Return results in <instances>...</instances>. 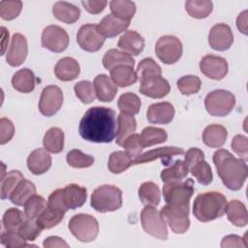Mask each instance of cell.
I'll return each mask as SVG.
<instances>
[{
    "label": "cell",
    "mask_w": 248,
    "mask_h": 248,
    "mask_svg": "<svg viewBox=\"0 0 248 248\" xmlns=\"http://www.w3.org/2000/svg\"><path fill=\"white\" fill-rule=\"evenodd\" d=\"M117 119L113 109L106 107H93L87 109L78 126L80 137L91 142H111L116 136Z\"/></svg>",
    "instance_id": "6da1fadb"
},
{
    "label": "cell",
    "mask_w": 248,
    "mask_h": 248,
    "mask_svg": "<svg viewBox=\"0 0 248 248\" xmlns=\"http://www.w3.org/2000/svg\"><path fill=\"white\" fill-rule=\"evenodd\" d=\"M217 173L223 184L230 190H240L247 178V165L235 158L227 149H218L212 157Z\"/></svg>",
    "instance_id": "7a4b0ae2"
},
{
    "label": "cell",
    "mask_w": 248,
    "mask_h": 248,
    "mask_svg": "<svg viewBox=\"0 0 248 248\" xmlns=\"http://www.w3.org/2000/svg\"><path fill=\"white\" fill-rule=\"evenodd\" d=\"M227 199L220 192H205L196 197L193 203V214L201 222H210L224 215Z\"/></svg>",
    "instance_id": "3957f363"
},
{
    "label": "cell",
    "mask_w": 248,
    "mask_h": 248,
    "mask_svg": "<svg viewBox=\"0 0 248 248\" xmlns=\"http://www.w3.org/2000/svg\"><path fill=\"white\" fill-rule=\"evenodd\" d=\"M90 205L102 213L115 211L122 206V191L113 185L99 186L91 195Z\"/></svg>",
    "instance_id": "277c9868"
},
{
    "label": "cell",
    "mask_w": 248,
    "mask_h": 248,
    "mask_svg": "<svg viewBox=\"0 0 248 248\" xmlns=\"http://www.w3.org/2000/svg\"><path fill=\"white\" fill-rule=\"evenodd\" d=\"M194 181L191 178L165 184L163 196L167 204L178 208L190 209V200L194 194Z\"/></svg>",
    "instance_id": "5b68a950"
},
{
    "label": "cell",
    "mask_w": 248,
    "mask_h": 248,
    "mask_svg": "<svg viewBox=\"0 0 248 248\" xmlns=\"http://www.w3.org/2000/svg\"><path fill=\"white\" fill-rule=\"evenodd\" d=\"M72 234L81 242L94 241L99 232L98 221L89 214L79 213L74 215L68 224Z\"/></svg>",
    "instance_id": "8992f818"
},
{
    "label": "cell",
    "mask_w": 248,
    "mask_h": 248,
    "mask_svg": "<svg viewBox=\"0 0 248 248\" xmlns=\"http://www.w3.org/2000/svg\"><path fill=\"white\" fill-rule=\"evenodd\" d=\"M235 105L234 95L224 89H217L209 92L204 99L206 111L212 116L223 117L228 115Z\"/></svg>",
    "instance_id": "52a82bcc"
},
{
    "label": "cell",
    "mask_w": 248,
    "mask_h": 248,
    "mask_svg": "<svg viewBox=\"0 0 248 248\" xmlns=\"http://www.w3.org/2000/svg\"><path fill=\"white\" fill-rule=\"evenodd\" d=\"M140 223L142 229L148 234L162 240H166L168 238L166 220L155 206H145L141 210Z\"/></svg>",
    "instance_id": "ba28073f"
},
{
    "label": "cell",
    "mask_w": 248,
    "mask_h": 248,
    "mask_svg": "<svg viewBox=\"0 0 248 248\" xmlns=\"http://www.w3.org/2000/svg\"><path fill=\"white\" fill-rule=\"evenodd\" d=\"M157 57L167 65L177 62L183 52V47L180 40L174 36L166 35L161 37L155 46Z\"/></svg>",
    "instance_id": "9c48e42d"
},
{
    "label": "cell",
    "mask_w": 248,
    "mask_h": 248,
    "mask_svg": "<svg viewBox=\"0 0 248 248\" xmlns=\"http://www.w3.org/2000/svg\"><path fill=\"white\" fill-rule=\"evenodd\" d=\"M42 46L52 51L62 52L69 46L68 33L58 25H48L42 32Z\"/></svg>",
    "instance_id": "30bf717a"
},
{
    "label": "cell",
    "mask_w": 248,
    "mask_h": 248,
    "mask_svg": "<svg viewBox=\"0 0 248 248\" xmlns=\"http://www.w3.org/2000/svg\"><path fill=\"white\" fill-rule=\"evenodd\" d=\"M62 104L63 92L58 86L50 84L43 89L39 101V110L43 115L47 117L54 115Z\"/></svg>",
    "instance_id": "8fae6325"
},
{
    "label": "cell",
    "mask_w": 248,
    "mask_h": 248,
    "mask_svg": "<svg viewBox=\"0 0 248 248\" xmlns=\"http://www.w3.org/2000/svg\"><path fill=\"white\" fill-rule=\"evenodd\" d=\"M105 40V37L98 30V26L92 23L82 25L77 34L78 46L89 52L98 51L103 46Z\"/></svg>",
    "instance_id": "7c38bea8"
},
{
    "label": "cell",
    "mask_w": 248,
    "mask_h": 248,
    "mask_svg": "<svg viewBox=\"0 0 248 248\" xmlns=\"http://www.w3.org/2000/svg\"><path fill=\"white\" fill-rule=\"evenodd\" d=\"M161 214L175 233H184L190 227L189 210L166 204L161 209Z\"/></svg>",
    "instance_id": "4fadbf2b"
},
{
    "label": "cell",
    "mask_w": 248,
    "mask_h": 248,
    "mask_svg": "<svg viewBox=\"0 0 248 248\" xmlns=\"http://www.w3.org/2000/svg\"><path fill=\"white\" fill-rule=\"evenodd\" d=\"M200 69L207 78L214 80H220L228 74L229 66L225 58L207 54L200 61Z\"/></svg>",
    "instance_id": "5bb4252c"
},
{
    "label": "cell",
    "mask_w": 248,
    "mask_h": 248,
    "mask_svg": "<svg viewBox=\"0 0 248 248\" xmlns=\"http://www.w3.org/2000/svg\"><path fill=\"white\" fill-rule=\"evenodd\" d=\"M208 43L214 50H228L233 43V34L231 27L225 23H217L212 26L208 35Z\"/></svg>",
    "instance_id": "9a60e30c"
},
{
    "label": "cell",
    "mask_w": 248,
    "mask_h": 248,
    "mask_svg": "<svg viewBox=\"0 0 248 248\" xmlns=\"http://www.w3.org/2000/svg\"><path fill=\"white\" fill-rule=\"evenodd\" d=\"M27 53L28 45L26 38L20 33L14 34L6 54L7 63L12 67H18L25 61Z\"/></svg>",
    "instance_id": "2e32d148"
},
{
    "label": "cell",
    "mask_w": 248,
    "mask_h": 248,
    "mask_svg": "<svg viewBox=\"0 0 248 248\" xmlns=\"http://www.w3.org/2000/svg\"><path fill=\"white\" fill-rule=\"evenodd\" d=\"M61 201L64 207L69 209H76L84 204L87 198V190L78 184H69L63 189H60Z\"/></svg>",
    "instance_id": "e0dca14e"
},
{
    "label": "cell",
    "mask_w": 248,
    "mask_h": 248,
    "mask_svg": "<svg viewBox=\"0 0 248 248\" xmlns=\"http://www.w3.org/2000/svg\"><path fill=\"white\" fill-rule=\"evenodd\" d=\"M184 153V150L181 147L176 146H165L155 149L148 150L145 153H141L137 158L133 160V165H139L143 163H148L157 159L162 160V164L168 165V162L176 155H181Z\"/></svg>",
    "instance_id": "ac0fdd59"
},
{
    "label": "cell",
    "mask_w": 248,
    "mask_h": 248,
    "mask_svg": "<svg viewBox=\"0 0 248 248\" xmlns=\"http://www.w3.org/2000/svg\"><path fill=\"white\" fill-rule=\"evenodd\" d=\"M170 91L169 81L162 76L153 77L140 81V92L153 99H161L166 97Z\"/></svg>",
    "instance_id": "d6986e66"
},
{
    "label": "cell",
    "mask_w": 248,
    "mask_h": 248,
    "mask_svg": "<svg viewBox=\"0 0 248 248\" xmlns=\"http://www.w3.org/2000/svg\"><path fill=\"white\" fill-rule=\"evenodd\" d=\"M174 108L169 102L152 104L147 108L146 118L152 124H169L174 117Z\"/></svg>",
    "instance_id": "ffe728a7"
},
{
    "label": "cell",
    "mask_w": 248,
    "mask_h": 248,
    "mask_svg": "<svg viewBox=\"0 0 248 248\" xmlns=\"http://www.w3.org/2000/svg\"><path fill=\"white\" fill-rule=\"evenodd\" d=\"M130 25L129 20H124L109 14L107 15L97 25L99 32L105 38H113L124 32Z\"/></svg>",
    "instance_id": "44dd1931"
},
{
    "label": "cell",
    "mask_w": 248,
    "mask_h": 248,
    "mask_svg": "<svg viewBox=\"0 0 248 248\" xmlns=\"http://www.w3.org/2000/svg\"><path fill=\"white\" fill-rule=\"evenodd\" d=\"M27 167L33 174H43L51 167V156L44 148L35 149L27 158Z\"/></svg>",
    "instance_id": "7402d4cb"
},
{
    "label": "cell",
    "mask_w": 248,
    "mask_h": 248,
    "mask_svg": "<svg viewBox=\"0 0 248 248\" xmlns=\"http://www.w3.org/2000/svg\"><path fill=\"white\" fill-rule=\"evenodd\" d=\"M117 46L129 55H139L144 48V39L135 30L126 31L118 40Z\"/></svg>",
    "instance_id": "603a6c76"
},
{
    "label": "cell",
    "mask_w": 248,
    "mask_h": 248,
    "mask_svg": "<svg viewBox=\"0 0 248 248\" xmlns=\"http://www.w3.org/2000/svg\"><path fill=\"white\" fill-rule=\"evenodd\" d=\"M93 85L96 97L101 102H111L117 93V85L105 74L98 75L94 78Z\"/></svg>",
    "instance_id": "cb8c5ba5"
},
{
    "label": "cell",
    "mask_w": 248,
    "mask_h": 248,
    "mask_svg": "<svg viewBox=\"0 0 248 248\" xmlns=\"http://www.w3.org/2000/svg\"><path fill=\"white\" fill-rule=\"evenodd\" d=\"M80 73V67L78 61L72 57L61 58L54 67L56 78L62 81L76 79Z\"/></svg>",
    "instance_id": "d4e9b609"
},
{
    "label": "cell",
    "mask_w": 248,
    "mask_h": 248,
    "mask_svg": "<svg viewBox=\"0 0 248 248\" xmlns=\"http://www.w3.org/2000/svg\"><path fill=\"white\" fill-rule=\"evenodd\" d=\"M52 14L58 20L67 24H73L79 18L80 10L71 3L58 1L52 7Z\"/></svg>",
    "instance_id": "484cf974"
},
{
    "label": "cell",
    "mask_w": 248,
    "mask_h": 248,
    "mask_svg": "<svg viewBox=\"0 0 248 248\" xmlns=\"http://www.w3.org/2000/svg\"><path fill=\"white\" fill-rule=\"evenodd\" d=\"M228 137L227 129L219 124H211L205 127L202 133V141L211 148L221 147Z\"/></svg>",
    "instance_id": "4316f807"
},
{
    "label": "cell",
    "mask_w": 248,
    "mask_h": 248,
    "mask_svg": "<svg viewBox=\"0 0 248 248\" xmlns=\"http://www.w3.org/2000/svg\"><path fill=\"white\" fill-rule=\"evenodd\" d=\"M137 129V121L133 115L120 112L117 116V130L115 136V142L118 145L123 144L125 140L134 134Z\"/></svg>",
    "instance_id": "83f0119b"
},
{
    "label": "cell",
    "mask_w": 248,
    "mask_h": 248,
    "mask_svg": "<svg viewBox=\"0 0 248 248\" xmlns=\"http://www.w3.org/2000/svg\"><path fill=\"white\" fill-rule=\"evenodd\" d=\"M66 212L47 203L46 208L37 217L36 222L42 230H48L57 226L64 218Z\"/></svg>",
    "instance_id": "f1b7e54d"
},
{
    "label": "cell",
    "mask_w": 248,
    "mask_h": 248,
    "mask_svg": "<svg viewBox=\"0 0 248 248\" xmlns=\"http://www.w3.org/2000/svg\"><path fill=\"white\" fill-rule=\"evenodd\" d=\"M226 214L229 221L235 227H245L248 222L247 209L243 202L238 200H232L226 206Z\"/></svg>",
    "instance_id": "f546056e"
},
{
    "label": "cell",
    "mask_w": 248,
    "mask_h": 248,
    "mask_svg": "<svg viewBox=\"0 0 248 248\" xmlns=\"http://www.w3.org/2000/svg\"><path fill=\"white\" fill-rule=\"evenodd\" d=\"M103 65L107 70H111L116 66L124 65L134 68L135 59L124 51H120L116 48L108 49L103 57Z\"/></svg>",
    "instance_id": "4dcf8cb0"
},
{
    "label": "cell",
    "mask_w": 248,
    "mask_h": 248,
    "mask_svg": "<svg viewBox=\"0 0 248 248\" xmlns=\"http://www.w3.org/2000/svg\"><path fill=\"white\" fill-rule=\"evenodd\" d=\"M35 84L34 73L28 68L20 69L12 78L13 87L21 93L32 92L35 88Z\"/></svg>",
    "instance_id": "1f68e13d"
},
{
    "label": "cell",
    "mask_w": 248,
    "mask_h": 248,
    "mask_svg": "<svg viewBox=\"0 0 248 248\" xmlns=\"http://www.w3.org/2000/svg\"><path fill=\"white\" fill-rule=\"evenodd\" d=\"M35 194H36L35 184L30 180L23 178L17 183V185L10 195L9 199L14 204L17 206H22L24 205L25 202Z\"/></svg>",
    "instance_id": "d6a6232c"
},
{
    "label": "cell",
    "mask_w": 248,
    "mask_h": 248,
    "mask_svg": "<svg viewBox=\"0 0 248 248\" xmlns=\"http://www.w3.org/2000/svg\"><path fill=\"white\" fill-rule=\"evenodd\" d=\"M110 78L117 86L127 87L137 82L138 76L132 67L120 65L110 70Z\"/></svg>",
    "instance_id": "836d02e7"
},
{
    "label": "cell",
    "mask_w": 248,
    "mask_h": 248,
    "mask_svg": "<svg viewBox=\"0 0 248 248\" xmlns=\"http://www.w3.org/2000/svg\"><path fill=\"white\" fill-rule=\"evenodd\" d=\"M189 170L182 160L175 161L169 168L164 169L161 171V179L165 184L182 181L188 174Z\"/></svg>",
    "instance_id": "e575fe53"
},
{
    "label": "cell",
    "mask_w": 248,
    "mask_h": 248,
    "mask_svg": "<svg viewBox=\"0 0 248 248\" xmlns=\"http://www.w3.org/2000/svg\"><path fill=\"white\" fill-rule=\"evenodd\" d=\"M139 198L145 206H157L161 201L158 185L152 181L143 182L139 188Z\"/></svg>",
    "instance_id": "d590c367"
},
{
    "label": "cell",
    "mask_w": 248,
    "mask_h": 248,
    "mask_svg": "<svg viewBox=\"0 0 248 248\" xmlns=\"http://www.w3.org/2000/svg\"><path fill=\"white\" fill-rule=\"evenodd\" d=\"M44 147L48 152L57 154L64 148V132L58 127H52L46 131L43 140Z\"/></svg>",
    "instance_id": "8d00e7d4"
},
{
    "label": "cell",
    "mask_w": 248,
    "mask_h": 248,
    "mask_svg": "<svg viewBox=\"0 0 248 248\" xmlns=\"http://www.w3.org/2000/svg\"><path fill=\"white\" fill-rule=\"evenodd\" d=\"M133 165L132 157L125 151H114L109 155L108 168L112 173H121Z\"/></svg>",
    "instance_id": "74e56055"
},
{
    "label": "cell",
    "mask_w": 248,
    "mask_h": 248,
    "mask_svg": "<svg viewBox=\"0 0 248 248\" xmlns=\"http://www.w3.org/2000/svg\"><path fill=\"white\" fill-rule=\"evenodd\" d=\"M140 138L142 146L145 148L165 142L168 139V134L166 130L162 128L148 126L142 130L141 134L140 135Z\"/></svg>",
    "instance_id": "f35d334b"
},
{
    "label": "cell",
    "mask_w": 248,
    "mask_h": 248,
    "mask_svg": "<svg viewBox=\"0 0 248 248\" xmlns=\"http://www.w3.org/2000/svg\"><path fill=\"white\" fill-rule=\"evenodd\" d=\"M213 9V4L209 0H189L185 3V10L194 18L207 17Z\"/></svg>",
    "instance_id": "ab89813d"
},
{
    "label": "cell",
    "mask_w": 248,
    "mask_h": 248,
    "mask_svg": "<svg viewBox=\"0 0 248 248\" xmlns=\"http://www.w3.org/2000/svg\"><path fill=\"white\" fill-rule=\"evenodd\" d=\"M111 15L124 19L131 20L136 14V4L128 0H112L109 2Z\"/></svg>",
    "instance_id": "60d3db41"
},
{
    "label": "cell",
    "mask_w": 248,
    "mask_h": 248,
    "mask_svg": "<svg viewBox=\"0 0 248 248\" xmlns=\"http://www.w3.org/2000/svg\"><path fill=\"white\" fill-rule=\"evenodd\" d=\"M117 106L121 112L129 115H135L140 112L141 102L137 94L133 92H126L119 97Z\"/></svg>",
    "instance_id": "b9f144b4"
},
{
    "label": "cell",
    "mask_w": 248,
    "mask_h": 248,
    "mask_svg": "<svg viewBox=\"0 0 248 248\" xmlns=\"http://www.w3.org/2000/svg\"><path fill=\"white\" fill-rule=\"evenodd\" d=\"M189 170L200 184L208 185L212 182V170L209 164L204 159H201L194 163L189 168Z\"/></svg>",
    "instance_id": "7bdbcfd3"
},
{
    "label": "cell",
    "mask_w": 248,
    "mask_h": 248,
    "mask_svg": "<svg viewBox=\"0 0 248 248\" xmlns=\"http://www.w3.org/2000/svg\"><path fill=\"white\" fill-rule=\"evenodd\" d=\"M136 73L140 81H142L153 77L161 76L162 70L161 67L151 57H147L139 63Z\"/></svg>",
    "instance_id": "ee69618b"
},
{
    "label": "cell",
    "mask_w": 248,
    "mask_h": 248,
    "mask_svg": "<svg viewBox=\"0 0 248 248\" xmlns=\"http://www.w3.org/2000/svg\"><path fill=\"white\" fill-rule=\"evenodd\" d=\"M23 175L18 170H10L1 177V190L0 195L2 200H6L10 198V195L17 185V183L23 179Z\"/></svg>",
    "instance_id": "f6af8a7d"
},
{
    "label": "cell",
    "mask_w": 248,
    "mask_h": 248,
    "mask_svg": "<svg viewBox=\"0 0 248 248\" xmlns=\"http://www.w3.org/2000/svg\"><path fill=\"white\" fill-rule=\"evenodd\" d=\"M47 205V202L44 197L39 195L31 196L24 203V213L28 219L36 220L37 217Z\"/></svg>",
    "instance_id": "bcb514c9"
},
{
    "label": "cell",
    "mask_w": 248,
    "mask_h": 248,
    "mask_svg": "<svg viewBox=\"0 0 248 248\" xmlns=\"http://www.w3.org/2000/svg\"><path fill=\"white\" fill-rule=\"evenodd\" d=\"M26 218L27 217L25 213L17 208L11 207L5 211L2 218V224L5 230L17 231L20 225L26 220Z\"/></svg>",
    "instance_id": "7dc6e473"
},
{
    "label": "cell",
    "mask_w": 248,
    "mask_h": 248,
    "mask_svg": "<svg viewBox=\"0 0 248 248\" xmlns=\"http://www.w3.org/2000/svg\"><path fill=\"white\" fill-rule=\"evenodd\" d=\"M67 163L72 168L84 169L89 168L94 164V158L88 154L83 153L79 149H72L67 153Z\"/></svg>",
    "instance_id": "c3c4849f"
},
{
    "label": "cell",
    "mask_w": 248,
    "mask_h": 248,
    "mask_svg": "<svg viewBox=\"0 0 248 248\" xmlns=\"http://www.w3.org/2000/svg\"><path fill=\"white\" fill-rule=\"evenodd\" d=\"M202 81L199 77L188 75L181 77L177 80V88L183 95H193L200 91Z\"/></svg>",
    "instance_id": "681fc988"
},
{
    "label": "cell",
    "mask_w": 248,
    "mask_h": 248,
    "mask_svg": "<svg viewBox=\"0 0 248 248\" xmlns=\"http://www.w3.org/2000/svg\"><path fill=\"white\" fill-rule=\"evenodd\" d=\"M76 96L83 103L90 104L96 98V93L94 85L89 80H80L77 82L74 86Z\"/></svg>",
    "instance_id": "f907efd6"
},
{
    "label": "cell",
    "mask_w": 248,
    "mask_h": 248,
    "mask_svg": "<svg viewBox=\"0 0 248 248\" xmlns=\"http://www.w3.org/2000/svg\"><path fill=\"white\" fill-rule=\"evenodd\" d=\"M1 243L7 248H20V247H29L36 246L32 244H27L26 240L21 237L17 231L14 230H4L0 237Z\"/></svg>",
    "instance_id": "816d5d0a"
},
{
    "label": "cell",
    "mask_w": 248,
    "mask_h": 248,
    "mask_svg": "<svg viewBox=\"0 0 248 248\" xmlns=\"http://www.w3.org/2000/svg\"><path fill=\"white\" fill-rule=\"evenodd\" d=\"M22 9V2L19 0H2L0 2V16L5 20H12L17 17Z\"/></svg>",
    "instance_id": "f5cc1de1"
},
{
    "label": "cell",
    "mask_w": 248,
    "mask_h": 248,
    "mask_svg": "<svg viewBox=\"0 0 248 248\" xmlns=\"http://www.w3.org/2000/svg\"><path fill=\"white\" fill-rule=\"evenodd\" d=\"M17 232L26 241H34L41 234L42 229L39 227L36 220L26 218V220L18 228Z\"/></svg>",
    "instance_id": "db71d44e"
},
{
    "label": "cell",
    "mask_w": 248,
    "mask_h": 248,
    "mask_svg": "<svg viewBox=\"0 0 248 248\" xmlns=\"http://www.w3.org/2000/svg\"><path fill=\"white\" fill-rule=\"evenodd\" d=\"M122 146L124 147L125 152H127L132 157L133 160L137 158L139 155H140L144 148L140 142V135L135 133L125 140Z\"/></svg>",
    "instance_id": "11a10c76"
},
{
    "label": "cell",
    "mask_w": 248,
    "mask_h": 248,
    "mask_svg": "<svg viewBox=\"0 0 248 248\" xmlns=\"http://www.w3.org/2000/svg\"><path fill=\"white\" fill-rule=\"evenodd\" d=\"M232 148L235 154H237L243 161L248 157V139L243 135H236L232 140Z\"/></svg>",
    "instance_id": "9f6ffc18"
},
{
    "label": "cell",
    "mask_w": 248,
    "mask_h": 248,
    "mask_svg": "<svg viewBox=\"0 0 248 248\" xmlns=\"http://www.w3.org/2000/svg\"><path fill=\"white\" fill-rule=\"evenodd\" d=\"M15 134V126L13 122L5 117L0 119V144H5L12 140Z\"/></svg>",
    "instance_id": "6f0895ef"
},
{
    "label": "cell",
    "mask_w": 248,
    "mask_h": 248,
    "mask_svg": "<svg viewBox=\"0 0 248 248\" xmlns=\"http://www.w3.org/2000/svg\"><path fill=\"white\" fill-rule=\"evenodd\" d=\"M81 4L88 13H90L92 15H98L104 11L106 6L108 5V1H106V0H85V1H81Z\"/></svg>",
    "instance_id": "680465c9"
},
{
    "label": "cell",
    "mask_w": 248,
    "mask_h": 248,
    "mask_svg": "<svg viewBox=\"0 0 248 248\" xmlns=\"http://www.w3.org/2000/svg\"><path fill=\"white\" fill-rule=\"evenodd\" d=\"M201 159H204V154L203 152L197 147H191L190 149H188L185 153V159H184V163L186 164L188 170L189 168L196 163L197 161L201 160Z\"/></svg>",
    "instance_id": "91938a15"
},
{
    "label": "cell",
    "mask_w": 248,
    "mask_h": 248,
    "mask_svg": "<svg viewBox=\"0 0 248 248\" xmlns=\"http://www.w3.org/2000/svg\"><path fill=\"white\" fill-rule=\"evenodd\" d=\"M221 247H245L243 244V238L235 235V234H230L225 236L222 239Z\"/></svg>",
    "instance_id": "94428289"
},
{
    "label": "cell",
    "mask_w": 248,
    "mask_h": 248,
    "mask_svg": "<svg viewBox=\"0 0 248 248\" xmlns=\"http://www.w3.org/2000/svg\"><path fill=\"white\" fill-rule=\"evenodd\" d=\"M44 247L46 248H53V247H69V244L65 242L64 239H62L59 236H48L44 240L43 243Z\"/></svg>",
    "instance_id": "6125c7cd"
},
{
    "label": "cell",
    "mask_w": 248,
    "mask_h": 248,
    "mask_svg": "<svg viewBox=\"0 0 248 248\" xmlns=\"http://www.w3.org/2000/svg\"><path fill=\"white\" fill-rule=\"evenodd\" d=\"M247 10L243 11L242 13H240L236 18V26L237 29L244 35L248 34L247 31Z\"/></svg>",
    "instance_id": "be15d7a7"
},
{
    "label": "cell",
    "mask_w": 248,
    "mask_h": 248,
    "mask_svg": "<svg viewBox=\"0 0 248 248\" xmlns=\"http://www.w3.org/2000/svg\"><path fill=\"white\" fill-rule=\"evenodd\" d=\"M1 30H2V38H3V42H2V55H4L5 50H6V44H5V42L9 41V31L4 26L1 27Z\"/></svg>",
    "instance_id": "e7e4bbea"
}]
</instances>
